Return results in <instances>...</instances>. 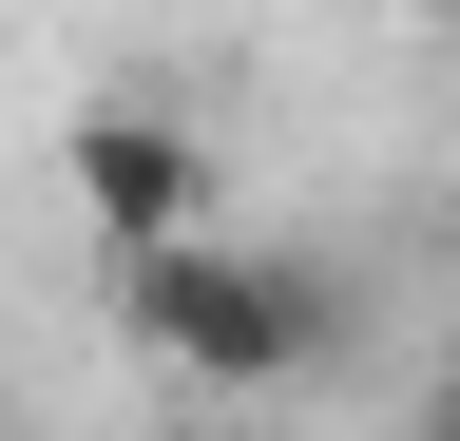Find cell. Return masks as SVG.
Returning <instances> with one entry per match:
<instances>
[{
    "label": "cell",
    "instance_id": "cell-1",
    "mask_svg": "<svg viewBox=\"0 0 460 441\" xmlns=\"http://www.w3.org/2000/svg\"><path fill=\"white\" fill-rule=\"evenodd\" d=\"M115 326H135V365H172L211 422H269L288 384L326 365V326H345V288L307 250H250V231H192V250H135L115 269Z\"/></svg>",
    "mask_w": 460,
    "mask_h": 441
},
{
    "label": "cell",
    "instance_id": "cell-2",
    "mask_svg": "<svg viewBox=\"0 0 460 441\" xmlns=\"http://www.w3.org/2000/svg\"><path fill=\"white\" fill-rule=\"evenodd\" d=\"M58 192H77V231L135 269V250H192L211 231V135L154 116V96H96L77 135H58Z\"/></svg>",
    "mask_w": 460,
    "mask_h": 441
},
{
    "label": "cell",
    "instance_id": "cell-3",
    "mask_svg": "<svg viewBox=\"0 0 460 441\" xmlns=\"http://www.w3.org/2000/svg\"><path fill=\"white\" fill-rule=\"evenodd\" d=\"M402 441H460V365H422V422H402Z\"/></svg>",
    "mask_w": 460,
    "mask_h": 441
},
{
    "label": "cell",
    "instance_id": "cell-4",
    "mask_svg": "<svg viewBox=\"0 0 460 441\" xmlns=\"http://www.w3.org/2000/svg\"><path fill=\"white\" fill-rule=\"evenodd\" d=\"M154 441H269V422H211V403H172V422H154Z\"/></svg>",
    "mask_w": 460,
    "mask_h": 441
},
{
    "label": "cell",
    "instance_id": "cell-5",
    "mask_svg": "<svg viewBox=\"0 0 460 441\" xmlns=\"http://www.w3.org/2000/svg\"><path fill=\"white\" fill-rule=\"evenodd\" d=\"M0 441H20V422H0Z\"/></svg>",
    "mask_w": 460,
    "mask_h": 441
}]
</instances>
